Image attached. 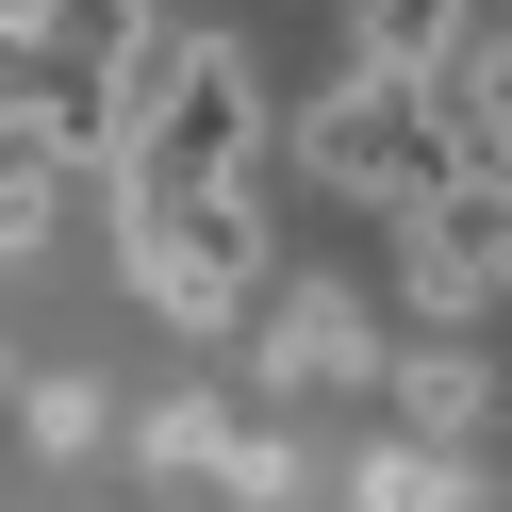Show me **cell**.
Segmentation results:
<instances>
[{
    "instance_id": "cell-1",
    "label": "cell",
    "mask_w": 512,
    "mask_h": 512,
    "mask_svg": "<svg viewBox=\"0 0 512 512\" xmlns=\"http://www.w3.org/2000/svg\"><path fill=\"white\" fill-rule=\"evenodd\" d=\"M116 265H133L182 331H248V298H265V215H248V182H116Z\"/></svg>"
},
{
    "instance_id": "cell-2",
    "label": "cell",
    "mask_w": 512,
    "mask_h": 512,
    "mask_svg": "<svg viewBox=\"0 0 512 512\" xmlns=\"http://www.w3.org/2000/svg\"><path fill=\"white\" fill-rule=\"evenodd\" d=\"M298 166L331 182V199H380V215H397V199H430V182H463V133H446L430 67H380V50H364V67L298 116Z\"/></svg>"
},
{
    "instance_id": "cell-3",
    "label": "cell",
    "mask_w": 512,
    "mask_h": 512,
    "mask_svg": "<svg viewBox=\"0 0 512 512\" xmlns=\"http://www.w3.org/2000/svg\"><path fill=\"white\" fill-rule=\"evenodd\" d=\"M265 149V83H248L232 34H166V67L133 83V133H116V182H248Z\"/></svg>"
},
{
    "instance_id": "cell-4",
    "label": "cell",
    "mask_w": 512,
    "mask_h": 512,
    "mask_svg": "<svg viewBox=\"0 0 512 512\" xmlns=\"http://www.w3.org/2000/svg\"><path fill=\"white\" fill-rule=\"evenodd\" d=\"M397 298L430 314V331H463V314L512 298V182H430V199H397Z\"/></svg>"
},
{
    "instance_id": "cell-5",
    "label": "cell",
    "mask_w": 512,
    "mask_h": 512,
    "mask_svg": "<svg viewBox=\"0 0 512 512\" xmlns=\"http://www.w3.org/2000/svg\"><path fill=\"white\" fill-rule=\"evenodd\" d=\"M265 347H281V380H380V331H364V298H347V281H298Z\"/></svg>"
},
{
    "instance_id": "cell-6",
    "label": "cell",
    "mask_w": 512,
    "mask_h": 512,
    "mask_svg": "<svg viewBox=\"0 0 512 512\" xmlns=\"http://www.w3.org/2000/svg\"><path fill=\"white\" fill-rule=\"evenodd\" d=\"M380 380H397V413H413V430H430V446H463L479 413H496V380H479L463 347H397V364H380Z\"/></svg>"
},
{
    "instance_id": "cell-7",
    "label": "cell",
    "mask_w": 512,
    "mask_h": 512,
    "mask_svg": "<svg viewBox=\"0 0 512 512\" xmlns=\"http://www.w3.org/2000/svg\"><path fill=\"white\" fill-rule=\"evenodd\" d=\"M364 512H463V463H446L430 430H397V446L364 463Z\"/></svg>"
},
{
    "instance_id": "cell-8",
    "label": "cell",
    "mask_w": 512,
    "mask_h": 512,
    "mask_svg": "<svg viewBox=\"0 0 512 512\" xmlns=\"http://www.w3.org/2000/svg\"><path fill=\"white\" fill-rule=\"evenodd\" d=\"M215 479H232L248 512H281V496H298V446H281V430H215Z\"/></svg>"
},
{
    "instance_id": "cell-9",
    "label": "cell",
    "mask_w": 512,
    "mask_h": 512,
    "mask_svg": "<svg viewBox=\"0 0 512 512\" xmlns=\"http://www.w3.org/2000/svg\"><path fill=\"white\" fill-rule=\"evenodd\" d=\"M215 430H232V413H199V397H166V413H133V463H215Z\"/></svg>"
},
{
    "instance_id": "cell-10",
    "label": "cell",
    "mask_w": 512,
    "mask_h": 512,
    "mask_svg": "<svg viewBox=\"0 0 512 512\" xmlns=\"http://www.w3.org/2000/svg\"><path fill=\"white\" fill-rule=\"evenodd\" d=\"M430 34H446V0H364V50H380V67H430Z\"/></svg>"
},
{
    "instance_id": "cell-11",
    "label": "cell",
    "mask_w": 512,
    "mask_h": 512,
    "mask_svg": "<svg viewBox=\"0 0 512 512\" xmlns=\"http://www.w3.org/2000/svg\"><path fill=\"white\" fill-rule=\"evenodd\" d=\"M50 232V149H17V166H0V248H34Z\"/></svg>"
},
{
    "instance_id": "cell-12",
    "label": "cell",
    "mask_w": 512,
    "mask_h": 512,
    "mask_svg": "<svg viewBox=\"0 0 512 512\" xmlns=\"http://www.w3.org/2000/svg\"><path fill=\"white\" fill-rule=\"evenodd\" d=\"M0 133L34 149V34H17V17H0Z\"/></svg>"
}]
</instances>
